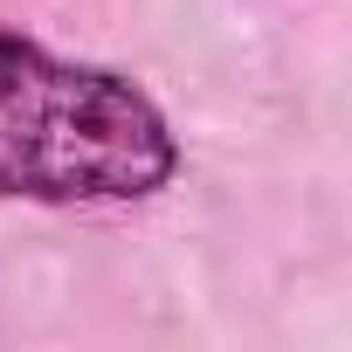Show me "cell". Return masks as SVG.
Wrapping results in <instances>:
<instances>
[{
    "label": "cell",
    "instance_id": "cell-1",
    "mask_svg": "<svg viewBox=\"0 0 352 352\" xmlns=\"http://www.w3.org/2000/svg\"><path fill=\"white\" fill-rule=\"evenodd\" d=\"M173 166L166 118L124 76L0 35V201H145Z\"/></svg>",
    "mask_w": 352,
    "mask_h": 352
}]
</instances>
